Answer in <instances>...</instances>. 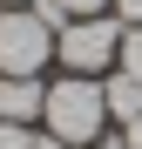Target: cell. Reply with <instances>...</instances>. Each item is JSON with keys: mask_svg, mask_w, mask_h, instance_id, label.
I'll use <instances>...</instances> for the list:
<instances>
[{"mask_svg": "<svg viewBox=\"0 0 142 149\" xmlns=\"http://www.w3.org/2000/svg\"><path fill=\"white\" fill-rule=\"evenodd\" d=\"M47 109V88L34 74H0V122H34Z\"/></svg>", "mask_w": 142, "mask_h": 149, "instance_id": "obj_4", "label": "cell"}, {"mask_svg": "<svg viewBox=\"0 0 142 149\" xmlns=\"http://www.w3.org/2000/svg\"><path fill=\"white\" fill-rule=\"evenodd\" d=\"M7 7H34V0H7Z\"/></svg>", "mask_w": 142, "mask_h": 149, "instance_id": "obj_13", "label": "cell"}, {"mask_svg": "<svg viewBox=\"0 0 142 149\" xmlns=\"http://www.w3.org/2000/svg\"><path fill=\"white\" fill-rule=\"evenodd\" d=\"M54 47H61V61L75 74H95V68L122 61V27L102 20V14H81V20H68V27L54 34Z\"/></svg>", "mask_w": 142, "mask_h": 149, "instance_id": "obj_2", "label": "cell"}, {"mask_svg": "<svg viewBox=\"0 0 142 149\" xmlns=\"http://www.w3.org/2000/svg\"><path fill=\"white\" fill-rule=\"evenodd\" d=\"M102 95H108V115H115V122H135V115H142V81H135V74H108Z\"/></svg>", "mask_w": 142, "mask_h": 149, "instance_id": "obj_5", "label": "cell"}, {"mask_svg": "<svg viewBox=\"0 0 142 149\" xmlns=\"http://www.w3.org/2000/svg\"><path fill=\"white\" fill-rule=\"evenodd\" d=\"M0 149H34V136H27V122H0Z\"/></svg>", "mask_w": 142, "mask_h": 149, "instance_id": "obj_7", "label": "cell"}, {"mask_svg": "<svg viewBox=\"0 0 142 149\" xmlns=\"http://www.w3.org/2000/svg\"><path fill=\"white\" fill-rule=\"evenodd\" d=\"M47 136H61V142H95L102 136V122H108V95L102 81H88V74H68V81L47 88Z\"/></svg>", "mask_w": 142, "mask_h": 149, "instance_id": "obj_1", "label": "cell"}, {"mask_svg": "<svg viewBox=\"0 0 142 149\" xmlns=\"http://www.w3.org/2000/svg\"><path fill=\"white\" fill-rule=\"evenodd\" d=\"M122 142H129V149H142V115H135V122H122Z\"/></svg>", "mask_w": 142, "mask_h": 149, "instance_id": "obj_9", "label": "cell"}, {"mask_svg": "<svg viewBox=\"0 0 142 149\" xmlns=\"http://www.w3.org/2000/svg\"><path fill=\"white\" fill-rule=\"evenodd\" d=\"M54 47V27L34 14V7H14L0 14V74H34Z\"/></svg>", "mask_w": 142, "mask_h": 149, "instance_id": "obj_3", "label": "cell"}, {"mask_svg": "<svg viewBox=\"0 0 142 149\" xmlns=\"http://www.w3.org/2000/svg\"><path fill=\"white\" fill-rule=\"evenodd\" d=\"M115 7H122V20H129V27L142 20V0H115Z\"/></svg>", "mask_w": 142, "mask_h": 149, "instance_id": "obj_10", "label": "cell"}, {"mask_svg": "<svg viewBox=\"0 0 142 149\" xmlns=\"http://www.w3.org/2000/svg\"><path fill=\"white\" fill-rule=\"evenodd\" d=\"M54 7H61V14H75V20H81V14H102V7H108V0H54Z\"/></svg>", "mask_w": 142, "mask_h": 149, "instance_id": "obj_8", "label": "cell"}, {"mask_svg": "<svg viewBox=\"0 0 142 149\" xmlns=\"http://www.w3.org/2000/svg\"><path fill=\"white\" fill-rule=\"evenodd\" d=\"M122 74H135V81H142V20H135V27H122Z\"/></svg>", "mask_w": 142, "mask_h": 149, "instance_id": "obj_6", "label": "cell"}, {"mask_svg": "<svg viewBox=\"0 0 142 149\" xmlns=\"http://www.w3.org/2000/svg\"><path fill=\"white\" fill-rule=\"evenodd\" d=\"M34 149H68V142L61 136H34Z\"/></svg>", "mask_w": 142, "mask_h": 149, "instance_id": "obj_12", "label": "cell"}, {"mask_svg": "<svg viewBox=\"0 0 142 149\" xmlns=\"http://www.w3.org/2000/svg\"><path fill=\"white\" fill-rule=\"evenodd\" d=\"M88 149H129V142H122V136H95Z\"/></svg>", "mask_w": 142, "mask_h": 149, "instance_id": "obj_11", "label": "cell"}]
</instances>
